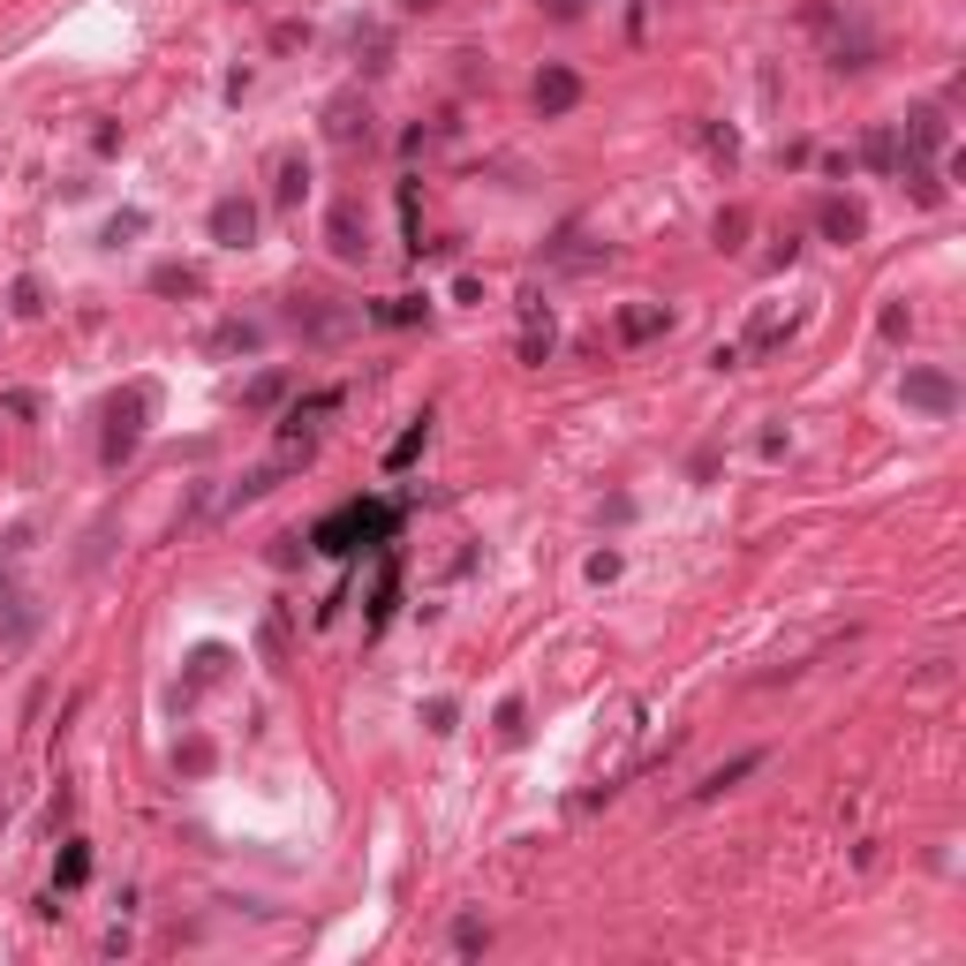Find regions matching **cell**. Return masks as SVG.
I'll use <instances>...</instances> for the list:
<instances>
[{"label":"cell","instance_id":"obj_13","mask_svg":"<svg viewBox=\"0 0 966 966\" xmlns=\"http://www.w3.org/2000/svg\"><path fill=\"white\" fill-rule=\"evenodd\" d=\"M83 868H91V861H83V845H68V853H61V884H83Z\"/></svg>","mask_w":966,"mask_h":966},{"label":"cell","instance_id":"obj_11","mask_svg":"<svg viewBox=\"0 0 966 966\" xmlns=\"http://www.w3.org/2000/svg\"><path fill=\"white\" fill-rule=\"evenodd\" d=\"M386 325H408V318H423V295H393L386 310H378Z\"/></svg>","mask_w":966,"mask_h":966},{"label":"cell","instance_id":"obj_12","mask_svg":"<svg viewBox=\"0 0 966 966\" xmlns=\"http://www.w3.org/2000/svg\"><path fill=\"white\" fill-rule=\"evenodd\" d=\"M740 235H748V212H725V219H717V242L740 250Z\"/></svg>","mask_w":966,"mask_h":966},{"label":"cell","instance_id":"obj_16","mask_svg":"<svg viewBox=\"0 0 966 966\" xmlns=\"http://www.w3.org/2000/svg\"><path fill=\"white\" fill-rule=\"evenodd\" d=\"M408 8H431V0H408Z\"/></svg>","mask_w":966,"mask_h":966},{"label":"cell","instance_id":"obj_5","mask_svg":"<svg viewBox=\"0 0 966 966\" xmlns=\"http://www.w3.org/2000/svg\"><path fill=\"white\" fill-rule=\"evenodd\" d=\"M861 227H868V212H861L853 196H831V204H823V235H831V242H853Z\"/></svg>","mask_w":966,"mask_h":966},{"label":"cell","instance_id":"obj_8","mask_svg":"<svg viewBox=\"0 0 966 966\" xmlns=\"http://www.w3.org/2000/svg\"><path fill=\"white\" fill-rule=\"evenodd\" d=\"M620 332H627V340H657V332H664V310H657V303H635V310H620Z\"/></svg>","mask_w":966,"mask_h":966},{"label":"cell","instance_id":"obj_6","mask_svg":"<svg viewBox=\"0 0 966 966\" xmlns=\"http://www.w3.org/2000/svg\"><path fill=\"white\" fill-rule=\"evenodd\" d=\"M332 144H355V136H371V106H355V99H332Z\"/></svg>","mask_w":966,"mask_h":966},{"label":"cell","instance_id":"obj_3","mask_svg":"<svg viewBox=\"0 0 966 966\" xmlns=\"http://www.w3.org/2000/svg\"><path fill=\"white\" fill-rule=\"evenodd\" d=\"M212 235H219V242H250V235H258V204H250V196H219V204H212Z\"/></svg>","mask_w":966,"mask_h":966},{"label":"cell","instance_id":"obj_1","mask_svg":"<svg viewBox=\"0 0 966 966\" xmlns=\"http://www.w3.org/2000/svg\"><path fill=\"white\" fill-rule=\"evenodd\" d=\"M386 536H393V507H363V499L310 529V544H318V552H363V544H386Z\"/></svg>","mask_w":966,"mask_h":966},{"label":"cell","instance_id":"obj_7","mask_svg":"<svg viewBox=\"0 0 966 966\" xmlns=\"http://www.w3.org/2000/svg\"><path fill=\"white\" fill-rule=\"evenodd\" d=\"M536 106H544V114H567V106H575V76H567V68L536 76Z\"/></svg>","mask_w":966,"mask_h":966},{"label":"cell","instance_id":"obj_14","mask_svg":"<svg viewBox=\"0 0 966 966\" xmlns=\"http://www.w3.org/2000/svg\"><path fill=\"white\" fill-rule=\"evenodd\" d=\"M280 386H287V378H258V386H250V408H272V400H280Z\"/></svg>","mask_w":966,"mask_h":966},{"label":"cell","instance_id":"obj_9","mask_svg":"<svg viewBox=\"0 0 966 966\" xmlns=\"http://www.w3.org/2000/svg\"><path fill=\"white\" fill-rule=\"evenodd\" d=\"M755 763H763V755H740V763H725V771H709L703 785H695V800H717V793H725V785H740V777L755 771Z\"/></svg>","mask_w":966,"mask_h":966},{"label":"cell","instance_id":"obj_10","mask_svg":"<svg viewBox=\"0 0 966 966\" xmlns=\"http://www.w3.org/2000/svg\"><path fill=\"white\" fill-rule=\"evenodd\" d=\"M416 453H423V423H408V431H400V446L386 453L393 468H408V461H416Z\"/></svg>","mask_w":966,"mask_h":966},{"label":"cell","instance_id":"obj_15","mask_svg":"<svg viewBox=\"0 0 966 966\" xmlns=\"http://www.w3.org/2000/svg\"><path fill=\"white\" fill-rule=\"evenodd\" d=\"M589 0H544V15H581Z\"/></svg>","mask_w":966,"mask_h":966},{"label":"cell","instance_id":"obj_4","mask_svg":"<svg viewBox=\"0 0 966 966\" xmlns=\"http://www.w3.org/2000/svg\"><path fill=\"white\" fill-rule=\"evenodd\" d=\"M325 235H332V258H363V250H371V235H363V219H355V204H332V219H325Z\"/></svg>","mask_w":966,"mask_h":966},{"label":"cell","instance_id":"obj_2","mask_svg":"<svg viewBox=\"0 0 966 966\" xmlns=\"http://www.w3.org/2000/svg\"><path fill=\"white\" fill-rule=\"evenodd\" d=\"M906 400H913L921 416H952V408H959V386H952L944 371H906Z\"/></svg>","mask_w":966,"mask_h":966}]
</instances>
